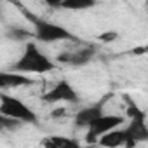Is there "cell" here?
Wrapping results in <instances>:
<instances>
[{"label":"cell","mask_w":148,"mask_h":148,"mask_svg":"<svg viewBox=\"0 0 148 148\" xmlns=\"http://www.w3.org/2000/svg\"><path fill=\"white\" fill-rule=\"evenodd\" d=\"M32 84H35V80L28 77V73L16 71V70L0 73V87L2 89H18V87H26Z\"/></svg>","instance_id":"cell-9"},{"label":"cell","mask_w":148,"mask_h":148,"mask_svg":"<svg viewBox=\"0 0 148 148\" xmlns=\"http://www.w3.org/2000/svg\"><path fill=\"white\" fill-rule=\"evenodd\" d=\"M0 113L14 117L18 120H23L25 124H37V113L19 98L9 96L5 92L0 94Z\"/></svg>","instance_id":"cell-3"},{"label":"cell","mask_w":148,"mask_h":148,"mask_svg":"<svg viewBox=\"0 0 148 148\" xmlns=\"http://www.w3.org/2000/svg\"><path fill=\"white\" fill-rule=\"evenodd\" d=\"M98 4V0H63L61 9L66 11H87Z\"/></svg>","instance_id":"cell-12"},{"label":"cell","mask_w":148,"mask_h":148,"mask_svg":"<svg viewBox=\"0 0 148 148\" xmlns=\"http://www.w3.org/2000/svg\"><path fill=\"white\" fill-rule=\"evenodd\" d=\"M42 145L47 146V148H77V146H80V143L77 139L64 138V136H49V138H44Z\"/></svg>","instance_id":"cell-11"},{"label":"cell","mask_w":148,"mask_h":148,"mask_svg":"<svg viewBox=\"0 0 148 148\" xmlns=\"http://www.w3.org/2000/svg\"><path fill=\"white\" fill-rule=\"evenodd\" d=\"M11 70L23 71V73H37V75H42V73H49V71L56 70V64H54V61L47 54H44L40 51V47L35 42H28L25 45L23 54L12 64Z\"/></svg>","instance_id":"cell-2"},{"label":"cell","mask_w":148,"mask_h":148,"mask_svg":"<svg viewBox=\"0 0 148 148\" xmlns=\"http://www.w3.org/2000/svg\"><path fill=\"white\" fill-rule=\"evenodd\" d=\"M42 2H45L49 7H54V9H61V4H63V0H42Z\"/></svg>","instance_id":"cell-16"},{"label":"cell","mask_w":148,"mask_h":148,"mask_svg":"<svg viewBox=\"0 0 148 148\" xmlns=\"http://www.w3.org/2000/svg\"><path fill=\"white\" fill-rule=\"evenodd\" d=\"M23 124H25L23 120H18L14 117H9V115L0 113V129H2V131H16Z\"/></svg>","instance_id":"cell-14"},{"label":"cell","mask_w":148,"mask_h":148,"mask_svg":"<svg viewBox=\"0 0 148 148\" xmlns=\"http://www.w3.org/2000/svg\"><path fill=\"white\" fill-rule=\"evenodd\" d=\"M98 143L103 145V146H110V148L127 145V132H125V127H122V129L115 127V129L108 131L106 134H103V136L98 139Z\"/></svg>","instance_id":"cell-10"},{"label":"cell","mask_w":148,"mask_h":148,"mask_svg":"<svg viewBox=\"0 0 148 148\" xmlns=\"http://www.w3.org/2000/svg\"><path fill=\"white\" fill-rule=\"evenodd\" d=\"M117 37H119L117 32H106V33L99 35V40L101 42H113V40H117Z\"/></svg>","instance_id":"cell-15"},{"label":"cell","mask_w":148,"mask_h":148,"mask_svg":"<svg viewBox=\"0 0 148 148\" xmlns=\"http://www.w3.org/2000/svg\"><path fill=\"white\" fill-rule=\"evenodd\" d=\"M125 122V117L124 115H119V113H103L101 117H98L89 127H87V134H86V143L92 145V143H98V139L106 134L108 131L115 129V127H120L122 124Z\"/></svg>","instance_id":"cell-4"},{"label":"cell","mask_w":148,"mask_h":148,"mask_svg":"<svg viewBox=\"0 0 148 148\" xmlns=\"http://www.w3.org/2000/svg\"><path fill=\"white\" fill-rule=\"evenodd\" d=\"M42 101L49 103V105H56V103H79V94L66 79H61L59 82H56L45 94H42Z\"/></svg>","instance_id":"cell-5"},{"label":"cell","mask_w":148,"mask_h":148,"mask_svg":"<svg viewBox=\"0 0 148 148\" xmlns=\"http://www.w3.org/2000/svg\"><path fill=\"white\" fill-rule=\"evenodd\" d=\"M5 37L9 40H26L30 37H35L33 32L26 30V28H19V26H9L5 32Z\"/></svg>","instance_id":"cell-13"},{"label":"cell","mask_w":148,"mask_h":148,"mask_svg":"<svg viewBox=\"0 0 148 148\" xmlns=\"http://www.w3.org/2000/svg\"><path fill=\"white\" fill-rule=\"evenodd\" d=\"M94 58V49L92 47H84L77 51H64L58 56V61L63 64H71V66H84Z\"/></svg>","instance_id":"cell-8"},{"label":"cell","mask_w":148,"mask_h":148,"mask_svg":"<svg viewBox=\"0 0 148 148\" xmlns=\"http://www.w3.org/2000/svg\"><path fill=\"white\" fill-rule=\"evenodd\" d=\"M12 4L19 7L21 14L33 25V33H35V38L38 42H44V44H52V42H63V40H73L77 42L79 38L73 35L70 30H66L64 26L61 25H56V23H51L47 19H42L32 12H28L23 5H19L16 0H12Z\"/></svg>","instance_id":"cell-1"},{"label":"cell","mask_w":148,"mask_h":148,"mask_svg":"<svg viewBox=\"0 0 148 148\" xmlns=\"http://www.w3.org/2000/svg\"><path fill=\"white\" fill-rule=\"evenodd\" d=\"M110 96H112V94L105 96V98L99 99L98 103H92V105H89V106L80 108V110L75 113V125H77V127H89L98 117H101V115L105 113L103 108H105V103L108 101Z\"/></svg>","instance_id":"cell-7"},{"label":"cell","mask_w":148,"mask_h":148,"mask_svg":"<svg viewBox=\"0 0 148 148\" xmlns=\"http://www.w3.org/2000/svg\"><path fill=\"white\" fill-rule=\"evenodd\" d=\"M127 132V145L125 146H134L138 143L148 141V124H146V113L136 115L129 119V124L125 125Z\"/></svg>","instance_id":"cell-6"}]
</instances>
